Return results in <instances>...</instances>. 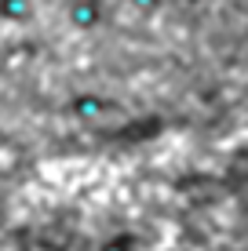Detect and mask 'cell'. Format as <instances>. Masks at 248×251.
Returning a JSON list of instances; mask_svg holds the SVG:
<instances>
[{"label":"cell","instance_id":"4","mask_svg":"<svg viewBox=\"0 0 248 251\" xmlns=\"http://www.w3.org/2000/svg\"><path fill=\"white\" fill-rule=\"evenodd\" d=\"M95 251H139V237L132 229H121V233H110L106 240L95 248Z\"/></svg>","mask_w":248,"mask_h":251},{"label":"cell","instance_id":"1","mask_svg":"<svg viewBox=\"0 0 248 251\" xmlns=\"http://www.w3.org/2000/svg\"><path fill=\"white\" fill-rule=\"evenodd\" d=\"M62 19H66V25H70L73 33L88 37V33H99L102 25H106L110 7H106V0H66Z\"/></svg>","mask_w":248,"mask_h":251},{"label":"cell","instance_id":"5","mask_svg":"<svg viewBox=\"0 0 248 251\" xmlns=\"http://www.w3.org/2000/svg\"><path fill=\"white\" fill-rule=\"evenodd\" d=\"M128 7H132L135 15H142V19H153V15L165 7V0H128Z\"/></svg>","mask_w":248,"mask_h":251},{"label":"cell","instance_id":"2","mask_svg":"<svg viewBox=\"0 0 248 251\" xmlns=\"http://www.w3.org/2000/svg\"><path fill=\"white\" fill-rule=\"evenodd\" d=\"M66 109H70V117L81 120V124H102V120L110 117V109H113V102H110L106 95H99V91H81V95H73V99L66 102Z\"/></svg>","mask_w":248,"mask_h":251},{"label":"cell","instance_id":"6","mask_svg":"<svg viewBox=\"0 0 248 251\" xmlns=\"http://www.w3.org/2000/svg\"><path fill=\"white\" fill-rule=\"evenodd\" d=\"M186 4H204V0H186Z\"/></svg>","mask_w":248,"mask_h":251},{"label":"cell","instance_id":"3","mask_svg":"<svg viewBox=\"0 0 248 251\" xmlns=\"http://www.w3.org/2000/svg\"><path fill=\"white\" fill-rule=\"evenodd\" d=\"M33 15H37V4L33 0H0V25H29Z\"/></svg>","mask_w":248,"mask_h":251}]
</instances>
